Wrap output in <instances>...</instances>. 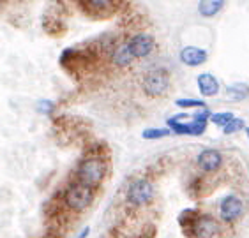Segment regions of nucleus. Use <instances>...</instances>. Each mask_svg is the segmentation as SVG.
<instances>
[{"label":"nucleus","mask_w":249,"mask_h":238,"mask_svg":"<svg viewBox=\"0 0 249 238\" xmlns=\"http://www.w3.org/2000/svg\"><path fill=\"white\" fill-rule=\"evenodd\" d=\"M249 95V85L246 83H233L226 88V97L231 101H242Z\"/></svg>","instance_id":"obj_14"},{"label":"nucleus","mask_w":249,"mask_h":238,"mask_svg":"<svg viewBox=\"0 0 249 238\" xmlns=\"http://www.w3.org/2000/svg\"><path fill=\"white\" fill-rule=\"evenodd\" d=\"M127 44H129L131 55L134 58H145L152 53L154 46H156V41H154V37L150 34H136V35H133L127 41Z\"/></svg>","instance_id":"obj_9"},{"label":"nucleus","mask_w":249,"mask_h":238,"mask_svg":"<svg viewBox=\"0 0 249 238\" xmlns=\"http://www.w3.org/2000/svg\"><path fill=\"white\" fill-rule=\"evenodd\" d=\"M115 0H85V5H89L92 11H106L113 7Z\"/></svg>","instance_id":"obj_17"},{"label":"nucleus","mask_w":249,"mask_h":238,"mask_svg":"<svg viewBox=\"0 0 249 238\" xmlns=\"http://www.w3.org/2000/svg\"><path fill=\"white\" fill-rule=\"evenodd\" d=\"M142 88L149 97H163L170 90V74L164 69H152L142 80Z\"/></svg>","instance_id":"obj_6"},{"label":"nucleus","mask_w":249,"mask_h":238,"mask_svg":"<svg viewBox=\"0 0 249 238\" xmlns=\"http://www.w3.org/2000/svg\"><path fill=\"white\" fill-rule=\"evenodd\" d=\"M235 119V115L231 111H221V113H212L211 115V122L212 124H216L217 127H225Z\"/></svg>","instance_id":"obj_15"},{"label":"nucleus","mask_w":249,"mask_h":238,"mask_svg":"<svg viewBox=\"0 0 249 238\" xmlns=\"http://www.w3.org/2000/svg\"><path fill=\"white\" fill-rule=\"evenodd\" d=\"M133 60L134 57L131 55L129 44L127 43H122L113 48V51H111V62L115 64L117 67H127L133 64Z\"/></svg>","instance_id":"obj_12"},{"label":"nucleus","mask_w":249,"mask_h":238,"mask_svg":"<svg viewBox=\"0 0 249 238\" xmlns=\"http://www.w3.org/2000/svg\"><path fill=\"white\" fill-rule=\"evenodd\" d=\"M211 115L207 110L200 111V113H196L195 117H193L191 122H182V119H180V115H177V117H172V119L166 120L168 127L172 129L173 133L177 134H187V136H200V134L205 133L207 129V120L211 119Z\"/></svg>","instance_id":"obj_5"},{"label":"nucleus","mask_w":249,"mask_h":238,"mask_svg":"<svg viewBox=\"0 0 249 238\" xmlns=\"http://www.w3.org/2000/svg\"><path fill=\"white\" fill-rule=\"evenodd\" d=\"M242 129H246V122L242 119H237V117H235L230 124L223 127V133L225 134H235V133H239V131H242Z\"/></svg>","instance_id":"obj_18"},{"label":"nucleus","mask_w":249,"mask_h":238,"mask_svg":"<svg viewBox=\"0 0 249 238\" xmlns=\"http://www.w3.org/2000/svg\"><path fill=\"white\" fill-rule=\"evenodd\" d=\"M175 104L178 108H205V102L200 99H177Z\"/></svg>","instance_id":"obj_19"},{"label":"nucleus","mask_w":249,"mask_h":238,"mask_svg":"<svg viewBox=\"0 0 249 238\" xmlns=\"http://www.w3.org/2000/svg\"><path fill=\"white\" fill-rule=\"evenodd\" d=\"M89 235H90V228H85V229L82 231V233L78 235V238H87Z\"/></svg>","instance_id":"obj_21"},{"label":"nucleus","mask_w":249,"mask_h":238,"mask_svg":"<svg viewBox=\"0 0 249 238\" xmlns=\"http://www.w3.org/2000/svg\"><path fill=\"white\" fill-rule=\"evenodd\" d=\"M198 90L203 97H214L219 92V81L216 76H212L211 72H203L196 78Z\"/></svg>","instance_id":"obj_11"},{"label":"nucleus","mask_w":249,"mask_h":238,"mask_svg":"<svg viewBox=\"0 0 249 238\" xmlns=\"http://www.w3.org/2000/svg\"><path fill=\"white\" fill-rule=\"evenodd\" d=\"M106 173H108V164L105 159L99 155H87L76 168V182L94 189L103 184Z\"/></svg>","instance_id":"obj_2"},{"label":"nucleus","mask_w":249,"mask_h":238,"mask_svg":"<svg viewBox=\"0 0 249 238\" xmlns=\"http://www.w3.org/2000/svg\"><path fill=\"white\" fill-rule=\"evenodd\" d=\"M178 226L186 238H221L223 222L212 214L201 210H182L178 215Z\"/></svg>","instance_id":"obj_1"},{"label":"nucleus","mask_w":249,"mask_h":238,"mask_svg":"<svg viewBox=\"0 0 249 238\" xmlns=\"http://www.w3.org/2000/svg\"><path fill=\"white\" fill-rule=\"evenodd\" d=\"M246 134H248V139H249V127H246Z\"/></svg>","instance_id":"obj_22"},{"label":"nucleus","mask_w":249,"mask_h":238,"mask_svg":"<svg viewBox=\"0 0 249 238\" xmlns=\"http://www.w3.org/2000/svg\"><path fill=\"white\" fill-rule=\"evenodd\" d=\"M180 62H182L184 66L198 67L207 62V51L196 46H186V48H182V51H180Z\"/></svg>","instance_id":"obj_10"},{"label":"nucleus","mask_w":249,"mask_h":238,"mask_svg":"<svg viewBox=\"0 0 249 238\" xmlns=\"http://www.w3.org/2000/svg\"><path fill=\"white\" fill-rule=\"evenodd\" d=\"M156 198V189L154 184L149 178H136L129 184L127 192H125V200L133 208H145Z\"/></svg>","instance_id":"obj_4"},{"label":"nucleus","mask_w":249,"mask_h":238,"mask_svg":"<svg viewBox=\"0 0 249 238\" xmlns=\"http://www.w3.org/2000/svg\"><path fill=\"white\" fill-rule=\"evenodd\" d=\"M246 212V206H244V201L240 200L239 196H225L219 203V221L221 222L228 224H235L237 221L244 215Z\"/></svg>","instance_id":"obj_7"},{"label":"nucleus","mask_w":249,"mask_h":238,"mask_svg":"<svg viewBox=\"0 0 249 238\" xmlns=\"http://www.w3.org/2000/svg\"><path fill=\"white\" fill-rule=\"evenodd\" d=\"M92 201H94V190H92V187L80 184V182L71 184L66 189V192H64V205L71 212H74V214L85 212L92 205Z\"/></svg>","instance_id":"obj_3"},{"label":"nucleus","mask_w":249,"mask_h":238,"mask_svg":"<svg viewBox=\"0 0 249 238\" xmlns=\"http://www.w3.org/2000/svg\"><path fill=\"white\" fill-rule=\"evenodd\" d=\"M170 136V129H145L142 133L143 139H161Z\"/></svg>","instance_id":"obj_16"},{"label":"nucleus","mask_w":249,"mask_h":238,"mask_svg":"<svg viewBox=\"0 0 249 238\" xmlns=\"http://www.w3.org/2000/svg\"><path fill=\"white\" fill-rule=\"evenodd\" d=\"M223 5H225V0H201L198 5V13L203 18H212L223 9Z\"/></svg>","instance_id":"obj_13"},{"label":"nucleus","mask_w":249,"mask_h":238,"mask_svg":"<svg viewBox=\"0 0 249 238\" xmlns=\"http://www.w3.org/2000/svg\"><path fill=\"white\" fill-rule=\"evenodd\" d=\"M196 162L201 171L211 175V173L219 171L221 166H223V153L219 150H216V148H205V150H201L198 153Z\"/></svg>","instance_id":"obj_8"},{"label":"nucleus","mask_w":249,"mask_h":238,"mask_svg":"<svg viewBox=\"0 0 249 238\" xmlns=\"http://www.w3.org/2000/svg\"><path fill=\"white\" fill-rule=\"evenodd\" d=\"M52 108H53V102L52 101H41V102H39V111H46V113H50V111H52Z\"/></svg>","instance_id":"obj_20"}]
</instances>
